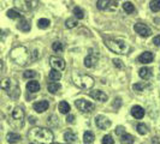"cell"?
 <instances>
[{"instance_id": "obj_36", "label": "cell", "mask_w": 160, "mask_h": 144, "mask_svg": "<svg viewBox=\"0 0 160 144\" xmlns=\"http://www.w3.org/2000/svg\"><path fill=\"white\" fill-rule=\"evenodd\" d=\"M38 76V73L35 71H32V70H27V71L23 73V77L24 78H27V79H30V78H35Z\"/></svg>"}, {"instance_id": "obj_34", "label": "cell", "mask_w": 160, "mask_h": 144, "mask_svg": "<svg viewBox=\"0 0 160 144\" xmlns=\"http://www.w3.org/2000/svg\"><path fill=\"white\" fill-rule=\"evenodd\" d=\"M149 7L153 12H158L160 11V0H152L149 2Z\"/></svg>"}, {"instance_id": "obj_41", "label": "cell", "mask_w": 160, "mask_h": 144, "mask_svg": "<svg viewBox=\"0 0 160 144\" xmlns=\"http://www.w3.org/2000/svg\"><path fill=\"white\" fill-rule=\"evenodd\" d=\"M153 43H154L157 47H160V35L155 36V37L153 39Z\"/></svg>"}, {"instance_id": "obj_27", "label": "cell", "mask_w": 160, "mask_h": 144, "mask_svg": "<svg viewBox=\"0 0 160 144\" xmlns=\"http://www.w3.org/2000/svg\"><path fill=\"white\" fill-rule=\"evenodd\" d=\"M58 108H59V112L63 113V114H68L70 112V104L68 103L66 101H62L58 106Z\"/></svg>"}, {"instance_id": "obj_46", "label": "cell", "mask_w": 160, "mask_h": 144, "mask_svg": "<svg viewBox=\"0 0 160 144\" xmlns=\"http://www.w3.org/2000/svg\"><path fill=\"white\" fill-rule=\"evenodd\" d=\"M51 144H62V143H51ZM68 144H69V143H68Z\"/></svg>"}, {"instance_id": "obj_5", "label": "cell", "mask_w": 160, "mask_h": 144, "mask_svg": "<svg viewBox=\"0 0 160 144\" xmlns=\"http://www.w3.org/2000/svg\"><path fill=\"white\" fill-rule=\"evenodd\" d=\"M0 88L2 89V90H5L8 93V95L11 98H13V100L18 98V96L21 94L18 84H17L16 82H13L12 79H10V78H5V79L1 80L0 82Z\"/></svg>"}, {"instance_id": "obj_16", "label": "cell", "mask_w": 160, "mask_h": 144, "mask_svg": "<svg viewBox=\"0 0 160 144\" xmlns=\"http://www.w3.org/2000/svg\"><path fill=\"white\" fill-rule=\"evenodd\" d=\"M131 115L135 119H142L144 117V109L141 106H134L131 108Z\"/></svg>"}, {"instance_id": "obj_14", "label": "cell", "mask_w": 160, "mask_h": 144, "mask_svg": "<svg viewBox=\"0 0 160 144\" xmlns=\"http://www.w3.org/2000/svg\"><path fill=\"white\" fill-rule=\"evenodd\" d=\"M48 107H49V103L46 100H41V101H38L32 104V108L38 113H43L45 111H47Z\"/></svg>"}, {"instance_id": "obj_44", "label": "cell", "mask_w": 160, "mask_h": 144, "mask_svg": "<svg viewBox=\"0 0 160 144\" xmlns=\"http://www.w3.org/2000/svg\"><path fill=\"white\" fill-rule=\"evenodd\" d=\"M29 121H30V124H34V122H36V119H34V118H32V117H30V118H29Z\"/></svg>"}, {"instance_id": "obj_35", "label": "cell", "mask_w": 160, "mask_h": 144, "mask_svg": "<svg viewBox=\"0 0 160 144\" xmlns=\"http://www.w3.org/2000/svg\"><path fill=\"white\" fill-rule=\"evenodd\" d=\"M77 19H73V18H69V19H66V22H65V26L68 28V29H72V28H76L77 26Z\"/></svg>"}, {"instance_id": "obj_21", "label": "cell", "mask_w": 160, "mask_h": 144, "mask_svg": "<svg viewBox=\"0 0 160 144\" xmlns=\"http://www.w3.org/2000/svg\"><path fill=\"white\" fill-rule=\"evenodd\" d=\"M138 74L142 79H149L152 77V70L149 67H142L140 71H138Z\"/></svg>"}, {"instance_id": "obj_12", "label": "cell", "mask_w": 160, "mask_h": 144, "mask_svg": "<svg viewBox=\"0 0 160 144\" xmlns=\"http://www.w3.org/2000/svg\"><path fill=\"white\" fill-rule=\"evenodd\" d=\"M95 124L96 126L99 128H101V130H106V128H108L111 126V121L105 115H98L95 118Z\"/></svg>"}, {"instance_id": "obj_40", "label": "cell", "mask_w": 160, "mask_h": 144, "mask_svg": "<svg viewBox=\"0 0 160 144\" xmlns=\"http://www.w3.org/2000/svg\"><path fill=\"white\" fill-rule=\"evenodd\" d=\"M116 133H117L118 136L124 135V133H125V128L123 127V126H117V128H116Z\"/></svg>"}, {"instance_id": "obj_13", "label": "cell", "mask_w": 160, "mask_h": 144, "mask_svg": "<svg viewBox=\"0 0 160 144\" xmlns=\"http://www.w3.org/2000/svg\"><path fill=\"white\" fill-rule=\"evenodd\" d=\"M89 96L93 97L96 101H100V102H106L107 101V95L101 90H92V91H89Z\"/></svg>"}, {"instance_id": "obj_17", "label": "cell", "mask_w": 160, "mask_h": 144, "mask_svg": "<svg viewBox=\"0 0 160 144\" xmlns=\"http://www.w3.org/2000/svg\"><path fill=\"white\" fill-rule=\"evenodd\" d=\"M27 90H28L29 93H32V94L38 93V91L40 90V83L36 82V80H30V82H28V84H27Z\"/></svg>"}, {"instance_id": "obj_33", "label": "cell", "mask_w": 160, "mask_h": 144, "mask_svg": "<svg viewBox=\"0 0 160 144\" xmlns=\"http://www.w3.org/2000/svg\"><path fill=\"white\" fill-rule=\"evenodd\" d=\"M137 132L140 133V135H147L148 133V126L146 125V124H143V122H141V124H138L137 125Z\"/></svg>"}, {"instance_id": "obj_9", "label": "cell", "mask_w": 160, "mask_h": 144, "mask_svg": "<svg viewBox=\"0 0 160 144\" xmlns=\"http://www.w3.org/2000/svg\"><path fill=\"white\" fill-rule=\"evenodd\" d=\"M76 107L80 109L81 112L83 113H90L93 109H94V104L92 103V102H89L87 100H84V98H80V100H77L76 102Z\"/></svg>"}, {"instance_id": "obj_4", "label": "cell", "mask_w": 160, "mask_h": 144, "mask_svg": "<svg viewBox=\"0 0 160 144\" xmlns=\"http://www.w3.org/2000/svg\"><path fill=\"white\" fill-rule=\"evenodd\" d=\"M72 82L75 85L81 89H92L94 87V79L88 74H81V73H73L72 74Z\"/></svg>"}, {"instance_id": "obj_28", "label": "cell", "mask_w": 160, "mask_h": 144, "mask_svg": "<svg viewBox=\"0 0 160 144\" xmlns=\"http://www.w3.org/2000/svg\"><path fill=\"white\" fill-rule=\"evenodd\" d=\"M122 6H123V10H124L127 13H134V12H135V6H134V4L130 2V1H125Z\"/></svg>"}, {"instance_id": "obj_18", "label": "cell", "mask_w": 160, "mask_h": 144, "mask_svg": "<svg viewBox=\"0 0 160 144\" xmlns=\"http://www.w3.org/2000/svg\"><path fill=\"white\" fill-rule=\"evenodd\" d=\"M17 28L21 30V31H23V32H28V31H30V23H29V21H27L25 18H22L21 19V22L17 24Z\"/></svg>"}, {"instance_id": "obj_8", "label": "cell", "mask_w": 160, "mask_h": 144, "mask_svg": "<svg viewBox=\"0 0 160 144\" xmlns=\"http://www.w3.org/2000/svg\"><path fill=\"white\" fill-rule=\"evenodd\" d=\"M96 7L100 11H111L117 7V2L114 0H98Z\"/></svg>"}, {"instance_id": "obj_24", "label": "cell", "mask_w": 160, "mask_h": 144, "mask_svg": "<svg viewBox=\"0 0 160 144\" xmlns=\"http://www.w3.org/2000/svg\"><path fill=\"white\" fill-rule=\"evenodd\" d=\"M48 78L51 80H53V82H57V80H59L62 78V73H60V71H58V70L52 69L51 72H49V74H48Z\"/></svg>"}, {"instance_id": "obj_11", "label": "cell", "mask_w": 160, "mask_h": 144, "mask_svg": "<svg viewBox=\"0 0 160 144\" xmlns=\"http://www.w3.org/2000/svg\"><path fill=\"white\" fill-rule=\"evenodd\" d=\"M49 64L52 66V69L58 70V71H63L65 69V66H66L65 60L59 58V56H51L49 58Z\"/></svg>"}, {"instance_id": "obj_22", "label": "cell", "mask_w": 160, "mask_h": 144, "mask_svg": "<svg viewBox=\"0 0 160 144\" xmlns=\"http://www.w3.org/2000/svg\"><path fill=\"white\" fill-rule=\"evenodd\" d=\"M64 139L69 144H71V143H75V142H76L77 136H76V135H75L72 131H66V132L64 133Z\"/></svg>"}, {"instance_id": "obj_19", "label": "cell", "mask_w": 160, "mask_h": 144, "mask_svg": "<svg viewBox=\"0 0 160 144\" xmlns=\"http://www.w3.org/2000/svg\"><path fill=\"white\" fill-rule=\"evenodd\" d=\"M98 63V56L95 54H89L88 56H86L84 59V65L86 67H93L95 66V64Z\"/></svg>"}, {"instance_id": "obj_26", "label": "cell", "mask_w": 160, "mask_h": 144, "mask_svg": "<svg viewBox=\"0 0 160 144\" xmlns=\"http://www.w3.org/2000/svg\"><path fill=\"white\" fill-rule=\"evenodd\" d=\"M134 141H135L134 136H131L129 133H124V135L120 136V142H122V144H132Z\"/></svg>"}, {"instance_id": "obj_31", "label": "cell", "mask_w": 160, "mask_h": 144, "mask_svg": "<svg viewBox=\"0 0 160 144\" xmlns=\"http://www.w3.org/2000/svg\"><path fill=\"white\" fill-rule=\"evenodd\" d=\"M52 49H53L56 53H62V52L64 50V46H63L62 42L56 41V42H53V45H52Z\"/></svg>"}, {"instance_id": "obj_42", "label": "cell", "mask_w": 160, "mask_h": 144, "mask_svg": "<svg viewBox=\"0 0 160 144\" xmlns=\"http://www.w3.org/2000/svg\"><path fill=\"white\" fill-rule=\"evenodd\" d=\"M66 121H68L69 124H72V122L75 121V115H72V114L68 115V118H66Z\"/></svg>"}, {"instance_id": "obj_30", "label": "cell", "mask_w": 160, "mask_h": 144, "mask_svg": "<svg viewBox=\"0 0 160 144\" xmlns=\"http://www.w3.org/2000/svg\"><path fill=\"white\" fill-rule=\"evenodd\" d=\"M73 16L76 17L77 19H82L84 17V11L80 6H75L73 7Z\"/></svg>"}, {"instance_id": "obj_3", "label": "cell", "mask_w": 160, "mask_h": 144, "mask_svg": "<svg viewBox=\"0 0 160 144\" xmlns=\"http://www.w3.org/2000/svg\"><path fill=\"white\" fill-rule=\"evenodd\" d=\"M105 43L112 52L117 53V54H128L130 52V47L128 46V43L123 40L110 39V40L105 41Z\"/></svg>"}, {"instance_id": "obj_38", "label": "cell", "mask_w": 160, "mask_h": 144, "mask_svg": "<svg viewBox=\"0 0 160 144\" xmlns=\"http://www.w3.org/2000/svg\"><path fill=\"white\" fill-rule=\"evenodd\" d=\"M102 144H114V141H113L112 136L106 135V136L102 138Z\"/></svg>"}, {"instance_id": "obj_32", "label": "cell", "mask_w": 160, "mask_h": 144, "mask_svg": "<svg viewBox=\"0 0 160 144\" xmlns=\"http://www.w3.org/2000/svg\"><path fill=\"white\" fill-rule=\"evenodd\" d=\"M49 25H51V22L48 21L47 18H41V19H39V22H38V26L40 29H47Z\"/></svg>"}, {"instance_id": "obj_39", "label": "cell", "mask_w": 160, "mask_h": 144, "mask_svg": "<svg viewBox=\"0 0 160 144\" xmlns=\"http://www.w3.org/2000/svg\"><path fill=\"white\" fill-rule=\"evenodd\" d=\"M113 64L116 67H118V69H123L124 67V65H123V61L119 60V59H113Z\"/></svg>"}, {"instance_id": "obj_1", "label": "cell", "mask_w": 160, "mask_h": 144, "mask_svg": "<svg viewBox=\"0 0 160 144\" xmlns=\"http://www.w3.org/2000/svg\"><path fill=\"white\" fill-rule=\"evenodd\" d=\"M28 138L35 144H51L53 143L54 135L51 130L45 127H32L28 132Z\"/></svg>"}, {"instance_id": "obj_20", "label": "cell", "mask_w": 160, "mask_h": 144, "mask_svg": "<svg viewBox=\"0 0 160 144\" xmlns=\"http://www.w3.org/2000/svg\"><path fill=\"white\" fill-rule=\"evenodd\" d=\"M6 141H8L10 144H16L21 141V136L18 133H15V132H10L6 136Z\"/></svg>"}, {"instance_id": "obj_29", "label": "cell", "mask_w": 160, "mask_h": 144, "mask_svg": "<svg viewBox=\"0 0 160 144\" xmlns=\"http://www.w3.org/2000/svg\"><path fill=\"white\" fill-rule=\"evenodd\" d=\"M6 16L8 18H11V19H19V18H22V15L17 10H13V8L8 10V12H6Z\"/></svg>"}, {"instance_id": "obj_25", "label": "cell", "mask_w": 160, "mask_h": 144, "mask_svg": "<svg viewBox=\"0 0 160 144\" xmlns=\"http://www.w3.org/2000/svg\"><path fill=\"white\" fill-rule=\"evenodd\" d=\"M94 138H95V136L92 131H86L84 135H83V142L86 144H90L94 142Z\"/></svg>"}, {"instance_id": "obj_10", "label": "cell", "mask_w": 160, "mask_h": 144, "mask_svg": "<svg viewBox=\"0 0 160 144\" xmlns=\"http://www.w3.org/2000/svg\"><path fill=\"white\" fill-rule=\"evenodd\" d=\"M134 29H135V31H136L140 36H142V37H148V36L152 35L151 28L143 23H136L135 26H134Z\"/></svg>"}, {"instance_id": "obj_23", "label": "cell", "mask_w": 160, "mask_h": 144, "mask_svg": "<svg viewBox=\"0 0 160 144\" xmlns=\"http://www.w3.org/2000/svg\"><path fill=\"white\" fill-rule=\"evenodd\" d=\"M47 89L51 94H57V93L62 89V85H60L59 83H57V82H53V83H49V84H48Z\"/></svg>"}, {"instance_id": "obj_47", "label": "cell", "mask_w": 160, "mask_h": 144, "mask_svg": "<svg viewBox=\"0 0 160 144\" xmlns=\"http://www.w3.org/2000/svg\"><path fill=\"white\" fill-rule=\"evenodd\" d=\"M32 144H35V143H32Z\"/></svg>"}, {"instance_id": "obj_43", "label": "cell", "mask_w": 160, "mask_h": 144, "mask_svg": "<svg viewBox=\"0 0 160 144\" xmlns=\"http://www.w3.org/2000/svg\"><path fill=\"white\" fill-rule=\"evenodd\" d=\"M152 144H160V139L159 138H157V137H154L152 139Z\"/></svg>"}, {"instance_id": "obj_7", "label": "cell", "mask_w": 160, "mask_h": 144, "mask_svg": "<svg viewBox=\"0 0 160 144\" xmlns=\"http://www.w3.org/2000/svg\"><path fill=\"white\" fill-rule=\"evenodd\" d=\"M24 122V111L22 107H15L13 111L11 113V124L12 126L19 128L23 126Z\"/></svg>"}, {"instance_id": "obj_37", "label": "cell", "mask_w": 160, "mask_h": 144, "mask_svg": "<svg viewBox=\"0 0 160 144\" xmlns=\"http://www.w3.org/2000/svg\"><path fill=\"white\" fill-rule=\"evenodd\" d=\"M146 88H148V84H144V83H136V84L132 85V89L135 91H142Z\"/></svg>"}, {"instance_id": "obj_6", "label": "cell", "mask_w": 160, "mask_h": 144, "mask_svg": "<svg viewBox=\"0 0 160 144\" xmlns=\"http://www.w3.org/2000/svg\"><path fill=\"white\" fill-rule=\"evenodd\" d=\"M13 5L19 11L29 12L38 7L39 0H13Z\"/></svg>"}, {"instance_id": "obj_2", "label": "cell", "mask_w": 160, "mask_h": 144, "mask_svg": "<svg viewBox=\"0 0 160 144\" xmlns=\"http://www.w3.org/2000/svg\"><path fill=\"white\" fill-rule=\"evenodd\" d=\"M11 59L18 65H27L29 64V61L32 60V56H30V53L28 50V48H25L24 46H18V47L13 48L11 50Z\"/></svg>"}, {"instance_id": "obj_15", "label": "cell", "mask_w": 160, "mask_h": 144, "mask_svg": "<svg viewBox=\"0 0 160 144\" xmlns=\"http://www.w3.org/2000/svg\"><path fill=\"white\" fill-rule=\"evenodd\" d=\"M153 59H154V54L152 52H143L141 55L138 56V61L142 63V64H149L153 61Z\"/></svg>"}, {"instance_id": "obj_45", "label": "cell", "mask_w": 160, "mask_h": 144, "mask_svg": "<svg viewBox=\"0 0 160 144\" xmlns=\"http://www.w3.org/2000/svg\"><path fill=\"white\" fill-rule=\"evenodd\" d=\"M1 72H2V63L0 61V73H1Z\"/></svg>"}]
</instances>
